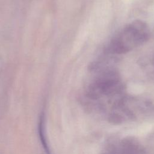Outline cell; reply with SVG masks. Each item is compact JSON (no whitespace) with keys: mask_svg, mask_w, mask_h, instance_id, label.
<instances>
[{"mask_svg":"<svg viewBox=\"0 0 154 154\" xmlns=\"http://www.w3.org/2000/svg\"><path fill=\"white\" fill-rule=\"evenodd\" d=\"M149 38V29L142 20H135L125 26L111 42L109 51L124 54L142 45Z\"/></svg>","mask_w":154,"mask_h":154,"instance_id":"cell-1","label":"cell"},{"mask_svg":"<svg viewBox=\"0 0 154 154\" xmlns=\"http://www.w3.org/2000/svg\"><path fill=\"white\" fill-rule=\"evenodd\" d=\"M45 117L43 114H42L38 125V132L39 138L43 149L45 154H52L48 142L47 140V137L45 132Z\"/></svg>","mask_w":154,"mask_h":154,"instance_id":"cell-2","label":"cell"}]
</instances>
